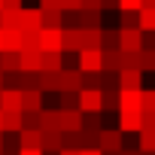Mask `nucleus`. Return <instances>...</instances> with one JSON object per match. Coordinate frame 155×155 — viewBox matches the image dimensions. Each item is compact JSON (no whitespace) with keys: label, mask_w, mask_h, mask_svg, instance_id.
Masks as SVG:
<instances>
[{"label":"nucleus","mask_w":155,"mask_h":155,"mask_svg":"<svg viewBox=\"0 0 155 155\" xmlns=\"http://www.w3.org/2000/svg\"><path fill=\"white\" fill-rule=\"evenodd\" d=\"M61 91H82V70L79 67L61 70Z\"/></svg>","instance_id":"obj_6"},{"label":"nucleus","mask_w":155,"mask_h":155,"mask_svg":"<svg viewBox=\"0 0 155 155\" xmlns=\"http://www.w3.org/2000/svg\"><path fill=\"white\" fill-rule=\"evenodd\" d=\"M122 110V91H104V113H119Z\"/></svg>","instance_id":"obj_30"},{"label":"nucleus","mask_w":155,"mask_h":155,"mask_svg":"<svg viewBox=\"0 0 155 155\" xmlns=\"http://www.w3.org/2000/svg\"><path fill=\"white\" fill-rule=\"evenodd\" d=\"M43 113V110H40ZM40 113H25V128H31V131H40ZM21 128V131H25Z\"/></svg>","instance_id":"obj_40"},{"label":"nucleus","mask_w":155,"mask_h":155,"mask_svg":"<svg viewBox=\"0 0 155 155\" xmlns=\"http://www.w3.org/2000/svg\"><path fill=\"white\" fill-rule=\"evenodd\" d=\"M82 88H101V73H82Z\"/></svg>","instance_id":"obj_39"},{"label":"nucleus","mask_w":155,"mask_h":155,"mask_svg":"<svg viewBox=\"0 0 155 155\" xmlns=\"http://www.w3.org/2000/svg\"><path fill=\"white\" fill-rule=\"evenodd\" d=\"M0 155H3V152H0Z\"/></svg>","instance_id":"obj_59"},{"label":"nucleus","mask_w":155,"mask_h":155,"mask_svg":"<svg viewBox=\"0 0 155 155\" xmlns=\"http://www.w3.org/2000/svg\"><path fill=\"white\" fill-rule=\"evenodd\" d=\"M140 9H155V0H143V6Z\"/></svg>","instance_id":"obj_51"},{"label":"nucleus","mask_w":155,"mask_h":155,"mask_svg":"<svg viewBox=\"0 0 155 155\" xmlns=\"http://www.w3.org/2000/svg\"><path fill=\"white\" fill-rule=\"evenodd\" d=\"M143 131H155V113H143Z\"/></svg>","instance_id":"obj_43"},{"label":"nucleus","mask_w":155,"mask_h":155,"mask_svg":"<svg viewBox=\"0 0 155 155\" xmlns=\"http://www.w3.org/2000/svg\"><path fill=\"white\" fill-rule=\"evenodd\" d=\"M119 131H122V134H140V131H143V113L119 110Z\"/></svg>","instance_id":"obj_5"},{"label":"nucleus","mask_w":155,"mask_h":155,"mask_svg":"<svg viewBox=\"0 0 155 155\" xmlns=\"http://www.w3.org/2000/svg\"><path fill=\"white\" fill-rule=\"evenodd\" d=\"M119 21H122L119 31H122V28H140V12H122V9H119Z\"/></svg>","instance_id":"obj_35"},{"label":"nucleus","mask_w":155,"mask_h":155,"mask_svg":"<svg viewBox=\"0 0 155 155\" xmlns=\"http://www.w3.org/2000/svg\"><path fill=\"white\" fill-rule=\"evenodd\" d=\"M40 49H43V52H64V31H58V28H43V31H40Z\"/></svg>","instance_id":"obj_4"},{"label":"nucleus","mask_w":155,"mask_h":155,"mask_svg":"<svg viewBox=\"0 0 155 155\" xmlns=\"http://www.w3.org/2000/svg\"><path fill=\"white\" fill-rule=\"evenodd\" d=\"M0 70L3 73L21 70V52H0Z\"/></svg>","instance_id":"obj_22"},{"label":"nucleus","mask_w":155,"mask_h":155,"mask_svg":"<svg viewBox=\"0 0 155 155\" xmlns=\"http://www.w3.org/2000/svg\"><path fill=\"white\" fill-rule=\"evenodd\" d=\"M101 40H104V28L101 31H82V49H101Z\"/></svg>","instance_id":"obj_29"},{"label":"nucleus","mask_w":155,"mask_h":155,"mask_svg":"<svg viewBox=\"0 0 155 155\" xmlns=\"http://www.w3.org/2000/svg\"><path fill=\"white\" fill-rule=\"evenodd\" d=\"M0 91H3V70H0Z\"/></svg>","instance_id":"obj_55"},{"label":"nucleus","mask_w":155,"mask_h":155,"mask_svg":"<svg viewBox=\"0 0 155 155\" xmlns=\"http://www.w3.org/2000/svg\"><path fill=\"white\" fill-rule=\"evenodd\" d=\"M79 155H104V152H101V149H82Z\"/></svg>","instance_id":"obj_50"},{"label":"nucleus","mask_w":155,"mask_h":155,"mask_svg":"<svg viewBox=\"0 0 155 155\" xmlns=\"http://www.w3.org/2000/svg\"><path fill=\"white\" fill-rule=\"evenodd\" d=\"M79 70L82 73H101L104 70V49H82L79 52Z\"/></svg>","instance_id":"obj_1"},{"label":"nucleus","mask_w":155,"mask_h":155,"mask_svg":"<svg viewBox=\"0 0 155 155\" xmlns=\"http://www.w3.org/2000/svg\"><path fill=\"white\" fill-rule=\"evenodd\" d=\"M122 155H143L140 149H122Z\"/></svg>","instance_id":"obj_52"},{"label":"nucleus","mask_w":155,"mask_h":155,"mask_svg":"<svg viewBox=\"0 0 155 155\" xmlns=\"http://www.w3.org/2000/svg\"><path fill=\"white\" fill-rule=\"evenodd\" d=\"M43 28L64 31V9H43Z\"/></svg>","instance_id":"obj_24"},{"label":"nucleus","mask_w":155,"mask_h":155,"mask_svg":"<svg viewBox=\"0 0 155 155\" xmlns=\"http://www.w3.org/2000/svg\"><path fill=\"white\" fill-rule=\"evenodd\" d=\"M0 131H3V113H0Z\"/></svg>","instance_id":"obj_57"},{"label":"nucleus","mask_w":155,"mask_h":155,"mask_svg":"<svg viewBox=\"0 0 155 155\" xmlns=\"http://www.w3.org/2000/svg\"><path fill=\"white\" fill-rule=\"evenodd\" d=\"M64 149V131H43V152L58 155Z\"/></svg>","instance_id":"obj_14"},{"label":"nucleus","mask_w":155,"mask_h":155,"mask_svg":"<svg viewBox=\"0 0 155 155\" xmlns=\"http://www.w3.org/2000/svg\"><path fill=\"white\" fill-rule=\"evenodd\" d=\"M140 49H143V31L122 28V52H140Z\"/></svg>","instance_id":"obj_7"},{"label":"nucleus","mask_w":155,"mask_h":155,"mask_svg":"<svg viewBox=\"0 0 155 155\" xmlns=\"http://www.w3.org/2000/svg\"><path fill=\"white\" fill-rule=\"evenodd\" d=\"M140 31L155 34V9H140Z\"/></svg>","instance_id":"obj_37"},{"label":"nucleus","mask_w":155,"mask_h":155,"mask_svg":"<svg viewBox=\"0 0 155 155\" xmlns=\"http://www.w3.org/2000/svg\"><path fill=\"white\" fill-rule=\"evenodd\" d=\"M18 146L21 149H43V131H31V128L18 131Z\"/></svg>","instance_id":"obj_16"},{"label":"nucleus","mask_w":155,"mask_h":155,"mask_svg":"<svg viewBox=\"0 0 155 155\" xmlns=\"http://www.w3.org/2000/svg\"><path fill=\"white\" fill-rule=\"evenodd\" d=\"M122 70H140V52H122Z\"/></svg>","instance_id":"obj_36"},{"label":"nucleus","mask_w":155,"mask_h":155,"mask_svg":"<svg viewBox=\"0 0 155 155\" xmlns=\"http://www.w3.org/2000/svg\"><path fill=\"white\" fill-rule=\"evenodd\" d=\"M0 9H3V0H0Z\"/></svg>","instance_id":"obj_58"},{"label":"nucleus","mask_w":155,"mask_h":155,"mask_svg":"<svg viewBox=\"0 0 155 155\" xmlns=\"http://www.w3.org/2000/svg\"><path fill=\"white\" fill-rule=\"evenodd\" d=\"M122 110L143 113V88H122Z\"/></svg>","instance_id":"obj_11"},{"label":"nucleus","mask_w":155,"mask_h":155,"mask_svg":"<svg viewBox=\"0 0 155 155\" xmlns=\"http://www.w3.org/2000/svg\"><path fill=\"white\" fill-rule=\"evenodd\" d=\"M143 113H155V88H143Z\"/></svg>","instance_id":"obj_38"},{"label":"nucleus","mask_w":155,"mask_h":155,"mask_svg":"<svg viewBox=\"0 0 155 155\" xmlns=\"http://www.w3.org/2000/svg\"><path fill=\"white\" fill-rule=\"evenodd\" d=\"M21 70L25 73H40L43 70V52H21Z\"/></svg>","instance_id":"obj_21"},{"label":"nucleus","mask_w":155,"mask_h":155,"mask_svg":"<svg viewBox=\"0 0 155 155\" xmlns=\"http://www.w3.org/2000/svg\"><path fill=\"white\" fill-rule=\"evenodd\" d=\"M0 28L3 31H21V9H0Z\"/></svg>","instance_id":"obj_17"},{"label":"nucleus","mask_w":155,"mask_h":155,"mask_svg":"<svg viewBox=\"0 0 155 155\" xmlns=\"http://www.w3.org/2000/svg\"><path fill=\"white\" fill-rule=\"evenodd\" d=\"M40 131H61V110H46L40 113Z\"/></svg>","instance_id":"obj_15"},{"label":"nucleus","mask_w":155,"mask_h":155,"mask_svg":"<svg viewBox=\"0 0 155 155\" xmlns=\"http://www.w3.org/2000/svg\"><path fill=\"white\" fill-rule=\"evenodd\" d=\"M140 70L155 73V49H140Z\"/></svg>","instance_id":"obj_34"},{"label":"nucleus","mask_w":155,"mask_h":155,"mask_svg":"<svg viewBox=\"0 0 155 155\" xmlns=\"http://www.w3.org/2000/svg\"><path fill=\"white\" fill-rule=\"evenodd\" d=\"M21 128H25V113H3V134H18Z\"/></svg>","instance_id":"obj_20"},{"label":"nucleus","mask_w":155,"mask_h":155,"mask_svg":"<svg viewBox=\"0 0 155 155\" xmlns=\"http://www.w3.org/2000/svg\"><path fill=\"white\" fill-rule=\"evenodd\" d=\"M140 6H143V0H119L122 12H140Z\"/></svg>","instance_id":"obj_41"},{"label":"nucleus","mask_w":155,"mask_h":155,"mask_svg":"<svg viewBox=\"0 0 155 155\" xmlns=\"http://www.w3.org/2000/svg\"><path fill=\"white\" fill-rule=\"evenodd\" d=\"M61 9L64 12H76V9H82V0H61Z\"/></svg>","instance_id":"obj_42"},{"label":"nucleus","mask_w":155,"mask_h":155,"mask_svg":"<svg viewBox=\"0 0 155 155\" xmlns=\"http://www.w3.org/2000/svg\"><path fill=\"white\" fill-rule=\"evenodd\" d=\"M0 152H3V131H0Z\"/></svg>","instance_id":"obj_56"},{"label":"nucleus","mask_w":155,"mask_h":155,"mask_svg":"<svg viewBox=\"0 0 155 155\" xmlns=\"http://www.w3.org/2000/svg\"><path fill=\"white\" fill-rule=\"evenodd\" d=\"M58 110H79V91H58Z\"/></svg>","instance_id":"obj_31"},{"label":"nucleus","mask_w":155,"mask_h":155,"mask_svg":"<svg viewBox=\"0 0 155 155\" xmlns=\"http://www.w3.org/2000/svg\"><path fill=\"white\" fill-rule=\"evenodd\" d=\"M3 52H21V31H3Z\"/></svg>","instance_id":"obj_27"},{"label":"nucleus","mask_w":155,"mask_h":155,"mask_svg":"<svg viewBox=\"0 0 155 155\" xmlns=\"http://www.w3.org/2000/svg\"><path fill=\"white\" fill-rule=\"evenodd\" d=\"M0 52H3V28H0Z\"/></svg>","instance_id":"obj_54"},{"label":"nucleus","mask_w":155,"mask_h":155,"mask_svg":"<svg viewBox=\"0 0 155 155\" xmlns=\"http://www.w3.org/2000/svg\"><path fill=\"white\" fill-rule=\"evenodd\" d=\"M82 131L101 134V131H104V113H85V116H82Z\"/></svg>","instance_id":"obj_26"},{"label":"nucleus","mask_w":155,"mask_h":155,"mask_svg":"<svg viewBox=\"0 0 155 155\" xmlns=\"http://www.w3.org/2000/svg\"><path fill=\"white\" fill-rule=\"evenodd\" d=\"M40 9H61V0H40Z\"/></svg>","instance_id":"obj_45"},{"label":"nucleus","mask_w":155,"mask_h":155,"mask_svg":"<svg viewBox=\"0 0 155 155\" xmlns=\"http://www.w3.org/2000/svg\"><path fill=\"white\" fill-rule=\"evenodd\" d=\"M137 149L140 152H155V131H140L137 134Z\"/></svg>","instance_id":"obj_32"},{"label":"nucleus","mask_w":155,"mask_h":155,"mask_svg":"<svg viewBox=\"0 0 155 155\" xmlns=\"http://www.w3.org/2000/svg\"><path fill=\"white\" fill-rule=\"evenodd\" d=\"M104 70H122V49H104Z\"/></svg>","instance_id":"obj_28"},{"label":"nucleus","mask_w":155,"mask_h":155,"mask_svg":"<svg viewBox=\"0 0 155 155\" xmlns=\"http://www.w3.org/2000/svg\"><path fill=\"white\" fill-rule=\"evenodd\" d=\"M64 52H70V55L82 52V31L79 28H64Z\"/></svg>","instance_id":"obj_13"},{"label":"nucleus","mask_w":155,"mask_h":155,"mask_svg":"<svg viewBox=\"0 0 155 155\" xmlns=\"http://www.w3.org/2000/svg\"><path fill=\"white\" fill-rule=\"evenodd\" d=\"M97 146H101V152H122L125 149V134L119 128H104Z\"/></svg>","instance_id":"obj_3"},{"label":"nucleus","mask_w":155,"mask_h":155,"mask_svg":"<svg viewBox=\"0 0 155 155\" xmlns=\"http://www.w3.org/2000/svg\"><path fill=\"white\" fill-rule=\"evenodd\" d=\"M43 70L61 73L64 70V52H43Z\"/></svg>","instance_id":"obj_23"},{"label":"nucleus","mask_w":155,"mask_h":155,"mask_svg":"<svg viewBox=\"0 0 155 155\" xmlns=\"http://www.w3.org/2000/svg\"><path fill=\"white\" fill-rule=\"evenodd\" d=\"M101 6H104V12L107 9H119V0H101Z\"/></svg>","instance_id":"obj_48"},{"label":"nucleus","mask_w":155,"mask_h":155,"mask_svg":"<svg viewBox=\"0 0 155 155\" xmlns=\"http://www.w3.org/2000/svg\"><path fill=\"white\" fill-rule=\"evenodd\" d=\"M21 31H31V34L43 31V9L40 6L37 9H21Z\"/></svg>","instance_id":"obj_9"},{"label":"nucleus","mask_w":155,"mask_h":155,"mask_svg":"<svg viewBox=\"0 0 155 155\" xmlns=\"http://www.w3.org/2000/svg\"><path fill=\"white\" fill-rule=\"evenodd\" d=\"M101 49H122V31H104Z\"/></svg>","instance_id":"obj_33"},{"label":"nucleus","mask_w":155,"mask_h":155,"mask_svg":"<svg viewBox=\"0 0 155 155\" xmlns=\"http://www.w3.org/2000/svg\"><path fill=\"white\" fill-rule=\"evenodd\" d=\"M79 110L82 113H104V91L101 88H82L79 91Z\"/></svg>","instance_id":"obj_2"},{"label":"nucleus","mask_w":155,"mask_h":155,"mask_svg":"<svg viewBox=\"0 0 155 155\" xmlns=\"http://www.w3.org/2000/svg\"><path fill=\"white\" fill-rule=\"evenodd\" d=\"M122 88H143V70H122Z\"/></svg>","instance_id":"obj_25"},{"label":"nucleus","mask_w":155,"mask_h":155,"mask_svg":"<svg viewBox=\"0 0 155 155\" xmlns=\"http://www.w3.org/2000/svg\"><path fill=\"white\" fill-rule=\"evenodd\" d=\"M3 9H25L21 0H3Z\"/></svg>","instance_id":"obj_46"},{"label":"nucleus","mask_w":155,"mask_h":155,"mask_svg":"<svg viewBox=\"0 0 155 155\" xmlns=\"http://www.w3.org/2000/svg\"><path fill=\"white\" fill-rule=\"evenodd\" d=\"M61 155H79L76 149H61Z\"/></svg>","instance_id":"obj_53"},{"label":"nucleus","mask_w":155,"mask_h":155,"mask_svg":"<svg viewBox=\"0 0 155 155\" xmlns=\"http://www.w3.org/2000/svg\"><path fill=\"white\" fill-rule=\"evenodd\" d=\"M40 91H61V73L52 70H40Z\"/></svg>","instance_id":"obj_19"},{"label":"nucleus","mask_w":155,"mask_h":155,"mask_svg":"<svg viewBox=\"0 0 155 155\" xmlns=\"http://www.w3.org/2000/svg\"><path fill=\"white\" fill-rule=\"evenodd\" d=\"M79 18H82V31H101L104 9H79Z\"/></svg>","instance_id":"obj_18"},{"label":"nucleus","mask_w":155,"mask_h":155,"mask_svg":"<svg viewBox=\"0 0 155 155\" xmlns=\"http://www.w3.org/2000/svg\"><path fill=\"white\" fill-rule=\"evenodd\" d=\"M40 110H43V91L40 88L21 91V113H40Z\"/></svg>","instance_id":"obj_10"},{"label":"nucleus","mask_w":155,"mask_h":155,"mask_svg":"<svg viewBox=\"0 0 155 155\" xmlns=\"http://www.w3.org/2000/svg\"><path fill=\"white\" fill-rule=\"evenodd\" d=\"M143 49H155V34L152 31H143Z\"/></svg>","instance_id":"obj_44"},{"label":"nucleus","mask_w":155,"mask_h":155,"mask_svg":"<svg viewBox=\"0 0 155 155\" xmlns=\"http://www.w3.org/2000/svg\"><path fill=\"white\" fill-rule=\"evenodd\" d=\"M82 9H104L101 0H82Z\"/></svg>","instance_id":"obj_47"},{"label":"nucleus","mask_w":155,"mask_h":155,"mask_svg":"<svg viewBox=\"0 0 155 155\" xmlns=\"http://www.w3.org/2000/svg\"><path fill=\"white\" fill-rule=\"evenodd\" d=\"M18 155H46V152H43V149H21Z\"/></svg>","instance_id":"obj_49"},{"label":"nucleus","mask_w":155,"mask_h":155,"mask_svg":"<svg viewBox=\"0 0 155 155\" xmlns=\"http://www.w3.org/2000/svg\"><path fill=\"white\" fill-rule=\"evenodd\" d=\"M0 110L3 113H21V91L18 88H3L0 91Z\"/></svg>","instance_id":"obj_8"},{"label":"nucleus","mask_w":155,"mask_h":155,"mask_svg":"<svg viewBox=\"0 0 155 155\" xmlns=\"http://www.w3.org/2000/svg\"><path fill=\"white\" fill-rule=\"evenodd\" d=\"M82 110H61V131H82Z\"/></svg>","instance_id":"obj_12"}]
</instances>
